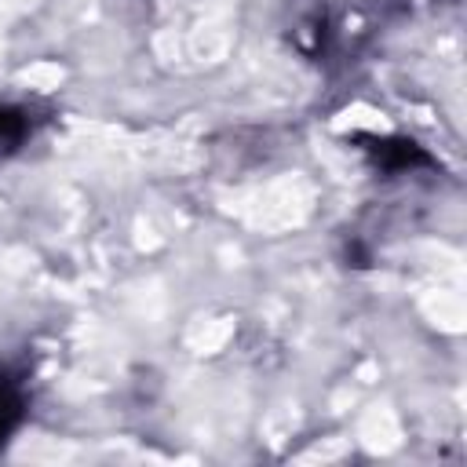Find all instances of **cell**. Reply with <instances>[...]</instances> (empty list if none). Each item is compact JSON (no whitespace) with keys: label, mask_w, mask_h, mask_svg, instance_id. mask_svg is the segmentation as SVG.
<instances>
[{"label":"cell","mask_w":467,"mask_h":467,"mask_svg":"<svg viewBox=\"0 0 467 467\" xmlns=\"http://www.w3.org/2000/svg\"><path fill=\"white\" fill-rule=\"evenodd\" d=\"M18 409H22V398H18L15 383L0 376V434H7V431L15 427V420H18Z\"/></svg>","instance_id":"1"}]
</instances>
